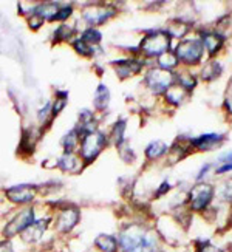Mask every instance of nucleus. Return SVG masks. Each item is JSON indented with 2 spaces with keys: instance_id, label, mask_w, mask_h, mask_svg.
<instances>
[{
  "instance_id": "8",
  "label": "nucleus",
  "mask_w": 232,
  "mask_h": 252,
  "mask_svg": "<svg viewBox=\"0 0 232 252\" xmlns=\"http://www.w3.org/2000/svg\"><path fill=\"white\" fill-rule=\"evenodd\" d=\"M36 195V188L31 184H20L6 189V196L14 203H30Z\"/></svg>"
},
{
  "instance_id": "17",
  "label": "nucleus",
  "mask_w": 232,
  "mask_h": 252,
  "mask_svg": "<svg viewBox=\"0 0 232 252\" xmlns=\"http://www.w3.org/2000/svg\"><path fill=\"white\" fill-rule=\"evenodd\" d=\"M222 74V67H220V63L217 61H211V62H207L203 70H201V78L207 82H212L215 81L218 76Z\"/></svg>"
},
{
  "instance_id": "20",
  "label": "nucleus",
  "mask_w": 232,
  "mask_h": 252,
  "mask_svg": "<svg viewBox=\"0 0 232 252\" xmlns=\"http://www.w3.org/2000/svg\"><path fill=\"white\" fill-rule=\"evenodd\" d=\"M184 94H186V90L183 89L181 85H172L170 89L166 92V97H167V101L173 105H178L183 102L184 99Z\"/></svg>"
},
{
  "instance_id": "28",
  "label": "nucleus",
  "mask_w": 232,
  "mask_h": 252,
  "mask_svg": "<svg viewBox=\"0 0 232 252\" xmlns=\"http://www.w3.org/2000/svg\"><path fill=\"white\" fill-rule=\"evenodd\" d=\"M186 31H187V27L184 25V22H178V20L172 22L170 27L167 28L169 36H175V37H183L186 34Z\"/></svg>"
},
{
  "instance_id": "32",
  "label": "nucleus",
  "mask_w": 232,
  "mask_h": 252,
  "mask_svg": "<svg viewBox=\"0 0 232 252\" xmlns=\"http://www.w3.org/2000/svg\"><path fill=\"white\" fill-rule=\"evenodd\" d=\"M65 104H67V97H58L56 96V102H54V105H53V108H51V112L54 113V115H58L62 108L65 107Z\"/></svg>"
},
{
  "instance_id": "4",
  "label": "nucleus",
  "mask_w": 232,
  "mask_h": 252,
  "mask_svg": "<svg viewBox=\"0 0 232 252\" xmlns=\"http://www.w3.org/2000/svg\"><path fill=\"white\" fill-rule=\"evenodd\" d=\"M105 142L107 138L101 131H92V133L85 135L81 142V157L84 158V161H93L99 155V152L104 149Z\"/></svg>"
},
{
  "instance_id": "3",
  "label": "nucleus",
  "mask_w": 232,
  "mask_h": 252,
  "mask_svg": "<svg viewBox=\"0 0 232 252\" xmlns=\"http://www.w3.org/2000/svg\"><path fill=\"white\" fill-rule=\"evenodd\" d=\"M204 53V45L201 40L198 39H186L178 43L175 50L176 58L180 62H184L187 65H195L201 61Z\"/></svg>"
},
{
  "instance_id": "31",
  "label": "nucleus",
  "mask_w": 232,
  "mask_h": 252,
  "mask_svg": "<svg viewBox=\"0 0 232 252\" xmlns=\"http://www.w3.org/2000/svg\"><path fill=\"white\" fill-rule=\"evenodd\" d=\"M42 24H43V19L34 11V13H33L31 17H30V27H31L33 30H37Z\"/></svg>"
},
{
  "instance_id": "11",
  "label": "nucleus",
  "mask_w": 232,
  "mask_h": 252,
  "mask_svg": "<svg viewBox=\"0 0 232 252\" xmlns=\"http://www.w3.org/2000/svg\"><path fill=\"white\" fill-rule=\"evenodd\" d=\"M115 65H116V73L121 79L136 74L142 67V63L136 59H124V61L115 62Z\"/></svg>"
},
{
  "instance_id": "37",
  "label": "nucleus",
  "mask_w": 232,
  "mask_h": 252,
  "mask_svg": "<svg viewBox=\"0 0 232 252\" xmlns=\"http://www.w3.org/2000/svg\"><path fill=\"white\" fill-rule=\"evenodd\" d=\"M229 170H232V162L231 164H223L222 167H218V170H215L217 173H226V172H229Z\"/></svg>"
},
{
  "instance_id": "9",
  "label": "nucleus",
  "mask_w": 232,
  "mask_h": 252,
  "mask_svg": "<svg viewBox=\"0 0 232 252\" xmlns=\"http://www.w3.org/2000/svg\"><path fill=\"white\" fill-rule=\"evenodd\" d=\"M77 221H79V211L76 207H68V209H64L59 214L56 227L59 232H70L77 224Z\"/></svg>"
},
{
  "instance_id": "21",
  "label": "nucleus",
  "mask_w": 232,
  "mask_h": 252,
  "mask_svg": "<svg viewBox=\"0 0 232 252\" xmlns=\"http://www.w3.org/2000/svg\"><path fill=\"white\" fill-rule=\"evenodd\" d=\"M166 152H167V146H166L163 141H155V142H150V144L147 146L146 157L150 158V159H155V158L163 157Z\"/></svg>"
},
{
  "instance_id": "38",
  "label": "nucleus",
  "mask_w": 232,
  "mask_h": 252,
  "mask_svg": "<svg viewBox=\"0 0 232 252\" xmlns=\"http://www.w3.org/2000/svg\"><path fill=\"white\" fill-rule=\"evenodd\" d=\"M225 107H226V110H228L229 113H232V96H231V97H228V99H226Z\"/></svg>"
},
{
  "instance_id": "22",
  "label": "nucleus",
  "mask_w": 232,
  "mask_h": 252,
  "mask_svg": "<svg viewBox=\"0 0 232 252\" xmlns=\"http://www.w3.org/2000/svg\"><path fill=\"white\" fill-rule=\"evenodd\" d=\"M178 58H176V54H172V53H164L163 56H160L158 59V63L163 67V70H172L175 68L176 65H178Z\"/></svg>"
},
{
  "instance_id": "29",
  "label": "nucleus",
  "mask_w": 232,
  "mask_h": 252,
  "mask_svg": "<svg viewBox=\"0 0 232 252\" xmlns=\"http://www.w3.org/2000/svg\"><path fill=\"white\" fill-rule=\"evenodd\" d=\"M71 34H73V28L64 24L56 31H54V39H56V40H67V39L71 37Z\"/></svg>"
},
{
  "instance_id": "15",
  "label": "nucleus",
  "mask_w": 232,
  "mask_h": 252,
  "mask_svg": "<svg viewBox=\"0 0 232 252\" xmlns=\"http://www.w3.org/2000/svg\"><path fill=\"white\" fill-rule=\"evenodd\" d=\"M95 245L99 251H102V252H116L118 251V242H116V238L112 235L101 234L99 237H96Z\"/></svg>"
},
{
  "instance_id": "16",
  "label": "nucleus",
  "mask_w": 232,
  "mask_h": 252,
  "mask_svg": "<svg viewBox=\"0 0 232 252\" xmlns=\"http://www.w3.org/2000/svg\"><path fill=\"white\" fill-rule=\"evenodd\" d=\"M34 11L43 20H56L61 8H59L58 3H43L39 8H36Z\"/></svg>"
},
{
  "instance_id": "23",
  "label": "nucleus",
  "mask_w": 232,
  "mask_h": 252,
  "mask_svg": "<svg viewBox=\"0 0 232 252\" xmlns=\"http://www.w3.org/2000/svg\"><path fill=\"white\" fill-rule=\"evenodd\" d=\"M77 139H79V133H77L76 130L68 131V133L62 138V146H64L65 152H71L77 146Z\"/></svg>"
},
{
  "instance_id": "18",
  "label": "nucleus",
  "mask_w": 232,
  "mask_h": 252,
  "mask_svg": "<svg viewBox=\"0 0 232 252\" xmlns=\"http://www.w3.org/2000/svg\"><path fill=\"white\" fill-rule=\"evenodd\" d=\"M108 102H110V93H108V89L105 85H99L98 90H96V94H95V99H93V104L98 110H105L108 107Z\"/></svg>"
},
{
  "instance_id": "35",
  "label": "nucleus",
  "mask_w": 232,
  "mask_h": 252,
  "mask_svg": "<svg viewBox=\"0 0 232 252\" xmlns=\"http://www.w3.org/2000/svg\"><path fill=\"white\" fill-rule=\"evenodd\" d=\"M48 112H50V104H47L45 107H42V110L39 112V119H40V121H43V119H47Z\"/></svg>"
},
{
  "instance_id": "14",
  "label": "nucleus",
  "mask_w": 232,
  "mask_h": 252,
  "mask_svg": "<svg viewBox=\"0 0 232 252\" xmlns=\"http://www.w3.org/2000/svg\"><path fill=\"white\" fill-rule=\"evenodd\" d=\"M201 42L204 48L207 50V53L211 54V56H214V54L222 48V43H223V37L218 34V32H203L201 34Z\"/></svg>"
},
{
  "instance_id": "2",
  "label": "nucleus",
  "mask_w": 232,
  "mask_h": 252,
  "mask_svg": "<svg viewBox=\"0 0 232 252\" xmlns=\"http://www.w3.org/2000/svg\"><path fill=\"white\" fill-rule=\"evenodd\" d=\"M170 45V36L169 32L166 31H157V32H150L141 42V51L146 54V56H163L164 53H167Z\"/></svg>"
},
{
  "instance_id": "19",
  "label": "nucleus",
  "mask_w": 232,
  "mask_h": 252,
  "mask_svg": "<svg viewBox=\"0 0 232 252\" xmlns=\"http://www.w3.org/2000/svg\"><path fill=\"white\" fill-rule=\"evenodd\" d=\"M58 167L65 172H71L77 167V158L73 155V152H64V155L58 161Z\"/></svg>"
},
{
  "instance_id": "1",
  "label": "nucleus",
  "mask_w": 232,
  "mask_h": 252,
  "mask_svg": "<svg viewBox=\"0 0 232 252\" xmlns=\"http://www.w3.org/2000/svg\"><path fill=\"white\" fill-rule=\"evenodd\" d=\"M121 246L124 252H155V237L139 224H132L121 234Z\"/></svg>"
},
{
  "instance_id": "24",
  "label": "nucleus",
  "mask_w": 232,
  "mask_h": 252,
  "mask_svg": "<svg viewBox=\"0 0 232 252\" xmlns=\"http://www.w3.org/2000/svg\"><path fill=\"white\" fill-rule=\"evenodd\" d=\"M195 84H197V81L192 76V73H189V71L178 73V85H181L184 90H192Z\"/></svg>"
},
{
  "instance_id": "6",
  "label": "nucleus",
  "mask_w": 232,
  "mask_h": 252,
  "mask_svg": "<svg viewBox=\"0 0 232 252\" xmlns=\"http://www.w3.org/2000/svg\"><path fill=\"white\" fill-rule=\"evenodd\" d=\"M33 223H34V211H33L31 207H27V209L19 212L13 220L5 226L3 232L6 237H14L16 234L28 229Z\"/></svg>"
},
{
  "instance_id": "13",
  "label": "nucleus",
  "mask_w": 232,
  "mask_h": 252,
  "mask_svg": "<svg viewBox=\"0 0 232 252\" xmlns=\"http://www.w3.org/2000/svg\"><path fill=\"white\" fill-rule=\"evenodd\" d=\"M47 224H48V220H39V221H34L28 229H25L22 237H24L25 242L28 243H33V242H37V240L43 235L47 229Z\"/></svg>"
},
{
  "instance_id": "26",
  "label": "nucleus",
  "mask_w": 232,
  "mask_h": 252,
  "mask_svg": "<svg viewBox=\"0 0 232 252\" xmlns=\"http://www.w3.org/2000/svg\"><path fill=\"white\" fill-rule=\"evenodd\" d=\"M82 40H85L88 45H98L99 40H101V32H99L98 30L95 28H88L84 31V34H82Z\"/></svg>"
},
{
  "instance_id": "39",
  "label": "nucleus",
  "mask_w": 232,
  "mask_h": 252,
  "mask_svg": "<svg viewBox=\"0 0 232 252\" xmlns=\"http://www.w3.org/2000/svg\"><path fill=\"white\" fill-rule=\"evenodd\" d=\"M207 169H209V166H204V167L201 169V172H200V173H198V177H197V178H198V180H201V178H203V175H206Z\"/></svg>"
},
{
  "instance_id": "27",
  "label": "nucleus",
  "mask_w": 232,
  "mask_h": 252,
  "mask_svg": "<svg viewBox=\"0 0 232 252\" xmlns=\"http://www.w3.org/2000/svg\"><path fill=\"white\" fill-rule=\"evenodd\" d=\"M73 47H74V50L81 54V56H85V58H90L92 54H93V48L95 47H92V45H88V43L85 42V40H82V39H77L74 43H73Z\"/></svg>"
},
{
  "instance_id": "34",
  "label": "nucleus",
  "mask_w": 232,
  "mask_h": 252,
  "mask_svg": "<svg viewBox=\"0 0 232 252\" xmlns=\"http://www.w3.org/2000/svg\"><path fill=\"white\" fill-rule=\"evenodd\" d=\"M198 252H223L222 249H218V248H215V246H212V245H209V243H204L201 248H200V251Z\"/></svg>"
},
{
  "instance_id": "33",
  "label": "nucleus",
  "mask_w": 232,
  "mask_h": 252,
  "mask_svg": "<svg viewBox=\"0 0 232 252\" xmlns=\"http://www.w3.org/2000/svg\"><path fill=\"white\" fill-rule=\"evenodd\" d=\"M71 13H73V8L71 6H65V8H61V11H59V14H58V17H56V20H67L70 16H71Z\"/></svg>"
},
{
  "instance_id": "36",
  "label": "nucleus",
  "mask_w": 232,
  "mask_h": 252,
  "mask_svg": "<svg viewBox=\"0 0 232 252\" xmlns=\"http://www.w3.org/2000/svg\"><path fill=\"white\" fill-rule=\"evenodd\" d=\"M169 189H170V186H169V183H167V181H164V183H163V184L160 186V189L157 190V195H158V196H161V195H163L164 192H167Z\"/></svg>"
},
{
  "instance_id": "25",
  "label": "nucleus",
  "mask_w": 232,
  "mask_h": 252,
  "mask_svg": "<svg viewBox=\"0 0 232 252\" xmlns=\"http://www.w3.org/2000/svg\"><path fill=\"white\" fill-rule=\"evenodd\" d=\"M124 131H126V121H124V119H121V121H118V123L113 126V130H112V136H113V139H115V144H116V146H121V144H123Z\"/></svg>"
},
{
  "instance_id": "10",
  "label": "nucleus",
  "mask_w": 232,
  "mask_h": 252,
  "mask_svg": "<svg viewBox=\"0 0 232 252\" xmlns=\"http://www.w3.org/2000/svg\"><path fill=\"white\" fill-rule=\"evenodd\" d=\"M115 14V11L112 8H87L84 11V19L88 22L90 25H101L107 19H110Z\"/></svg>"
},
{
  "instance_id": "30",
  "label": "nucleus",
  "mask_w": 232,
  "mask_h": 252,
  "mask_svg": "<svg viewBox=\"0 0 232 252\" xmlns=\"http://www.w3.org/2000/svg\"><path fill=\"white\" fill-rule=\"evenodd\" d=\"M222 198L228 203H232V181H226L222 189Z\"/></svg>"
},
{
  "instance_id": "5",
  "label": "nucleus",
  "mask_w": 232,
  "mask_h": 252,
  "mask_svg": "<svg viewBox=\"0 0 232 252\" xmlns=\"http://www.w3.org/2000/svg\"><path fill=\"white\" fill-rule=\"evenodd\" d=\"M146 82L155 93L167 92L173 85V74L169 70L163 68H155L150 70L146 76Z\"/></svg>"
},
{
  "instance_id": "7",
  "label": "nucleus",
  "mask_w": 232,
  "mask_h": 252,
  "mask_svg": "<svg viewBox=\"0 0 232 252\" xmlns=\"http://www.w3.org/2000/svg\"><path fill=\"white\" fill-rule=\"evenodd\" d=\"M214 195V188L211 184L206 183H198L195 184L191 190V209L194 211H201L211 203Z\"/></svg>"
},
{
  "instance_id": "12",
  "label": "nucleus",
  "mask_w": 232,
  "mask_h": 252,
  "mask_svg": "<svg viewBox=\"0 0 232 252\" xmlns=\"http://www.w3.org/2000/svg\"><path fill=\"white\" fill-rule=\"evenodd\" d=\"M222 141H223L222 133H206V135H201V136L192 139L191 144L200 150H209V149L218 146Z\"/></svg>"
}]
</instances>
